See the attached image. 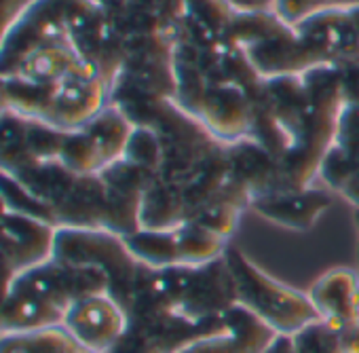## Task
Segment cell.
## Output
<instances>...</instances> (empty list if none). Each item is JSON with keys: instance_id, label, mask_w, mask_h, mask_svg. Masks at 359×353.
I'll use <instances>...</instances> for the list:
<instances>
[{"instance_id": "obj_1", "label": "cell", "mask_w": 359, "mask_h": 353, "mask_svg": "<svg viewBox=\"0 0 359 353\" xmlns=\"http://www.w3.org/2000/svg\"><path fill=\"white\" fill-rule=\"evenodd\" d=\"M100 292H108V277L102 269L51 258L5 286L0 334L64 326L74 302Z\"/></svg>"}, {"instance_id": "obj_2", "label": "cell", "mask_w": 359, "mask_h": 353, "mask_svg": "<svg viewBox=\"0 0 359 353\" xmlns=\"http://www.w3.org/2000/svg\"><path fill=\"white\" fill-rule=\"evenodd\" d=\"M306 106L290 152L281 159V189H306L319 178V167L334 144L338 114L344 106L338 66L323 64L302 74Z\"/></svg>"}, {"instance_id": "obj_3", "label": "cell", "mask_w": 359, "mask_h": 353, "mask_svg": "<svg viewBox=\"0 0 359 353\" xmlns=\"http://www.w3.org/2000/svg\"><path fill=\"white\" fill-rule=\"evenodd\" d=\"M226 36L231 45L245 53L264 81L304 74L327 64L302 41L296 28L285 24L275 11L235 13Z\"/></svg>"}, {"instance_id": "obj_4", "label": "cell", "mask_w": 359, "mask_h": 353, "mask_svg": "<svg viewBox=\"0 0 359 353\" xmlns=\"http://www.w3.org/2000/svg\"><path fill=\"white\" fill-rule=\"evenodd\" d=\"M224 258L235 281L237 305L252 311L279 336H294L321 319L309 294L264 273L241 248L229 246Z\"/></svg>"}, {"instance_id": "obj_5", "label": "cell", "mask_w": 359, "mask_h": 353, "mask_svg": "<svg viewBox=\"0 0 359 353\" xmlns=\"http://www.w3.org/2000/svg\"><path fill=\"white\" fill-rule=\"evenodd\" d=\"M53 258L70 265H89L102 269L108 277V294L121 307H125V302L152 269L129 252L121 235L110 231L60 229Z\"/></svg>"}, {"instance_id": "obj_6", "label": "cell", "mask_w": 359, "mask_h": 353, "mask_svg": "<svg viewBox=\"0 0 359 353\" xmlns=\"http://www.w3.org/2000/svg\"><path fill=\"white\" fill-rule=\"evenodd\" d=\"M110 93L112 87L100 74V70L83 62L76 70L60 81L45 123L62 131L83 129L100 110L110 104Z\"/></svg>"}, {"instance_id": "obj_7", "label": "cell", "mask_w": 359, "mask_h": 353, "mask_svg": "<svg viewBox=\"0 0 359 353\" xmlns=\"http://www.w3.org/2000/svg\"><path fill=\"white\" fill-rule=\"evenodd\" d=\"M60 227L3 208V260L5 286L22 273L49 262L55 256Z\"/></svg>"}, {"instance_id": "obj_8", "label": "cell", "mask_w": 359, "mask_h": 353, "mask_svg": "<svg viewBox=\"0 0 359 353\" xmlns=\"http://www.w3.org/2000/svg\"><path fill=\"white\" fill-rule=\"evenodd\" d=\"M327 64L359 62V7H330L294 26Z\"/></svg>"}, {"instance_id": "obj_9", "label": "cell", "mask_w": 359, "mask_h": 353, "mask_svg": "<svg viewBox=\"0 0 359 353\" xmlns=\"http://www.w3.org/2000/svg\"><path fill=\"white\" fill-rule=\"evenodd\" d=\"M64 328L89 351L108 353L127 332L125 309L108 294H91L74 302L64 319Z\"/></svg>"}, {"instance_id": "obj_10", "label": "cell", "mask_w": 359, "mask_h": 353, "mask_svg": "<svg viewBox=\"0 0 359 353\" xmlns=\"http://www.w3.org/2000/svg\"><path fill=\"white\" fill-rule=\"evenodd\" d=\"M106 199H108V220L106 231L127 237L142 229V201L144 193L154 175L125 156L100 171Z\"/></svg>"}, {"instance_id": "obj_11", "label": "cell", "mask_w": 359, "mask_h": 353, "mask_svg": "<svg viewBox=\"0 0 359 353\" xmlns=\"http://www.w3.org/2000/svg\"><path fill=\"white\" fill-rule=\"evenodd\" d=\"M197 119L222 144L250 138L254 123V100L237 83L208 85Z\"/></svg>"}, {"instance_id": "obj_12", "label": "cell", "mask_w": 359, "mask_h": 353, "mask_svg": "<svg viewBox=\"0 0 359 353\" xmlns=\"http://www.w3.org/2000/svg\"><path fill=\"white\" fill-rule=\"evenodd\" d=\"M334 197L330 189L306 187V189H277L258 195L250 201V208L264 220L304 233L317 225V220L332 208Z\"/></svg>"}, {"instance_id": "obj_13", "label": "cell", "mask_w": 359, "mask_h": 353, "mask_svg": "<svg viewBox=\"0 0 359 353\" xmlns=\"http://www.w3.org/2000/svg\"><path fill=\"white\" fill-rule=\"evenodd\" d=\"M277 338L273 328L245 307L235 305L218 330L199 336L180 353H266Z\"/></svg>"}, {"instance_id": "obj_14", "label": "cell", "mask_w": 359, "mask_h": 353, "mask_svg": "<svg viewBox=\"0 0 359 353\" xmlns=\"http://www.w3.org/2000/svg\"><path fill=\"white\" fill-rule=\"evenodd\" d=\"M321 321L334 332L359 321V271L336 267L323 273L306 292Z\"/></svg>"}, {"instance_id": "obj_15", "label": "cell", "mask_w": 359, "mask_h": 353, "mask_svg": "<svg viewBox=\"0 0 359 353\" xmlns=\"http://www.w3.org/2000/svg\"><path fill=\"white\" fill-rule=\"evenodd\" d=\"M55 220L60 229L106 231L108 199L100 173L76 175L68 193L55 206Z\"/></svg>"}, {"instance_id": "obj_16", "label": "cell", "mask_w": 359, "mask_h": 353, "mask_svg": "<svg viewBox=\"0 0 359 353\" xmlns=\"http://www.w3.org/2000/svg\"><path fill=\"white\" fill-rule=\"evenodd\" d=\"M226 146L233 180L239 182L252 199L281 189V163L262 144L254 138H243Z\"/></svg>"}, {"instance_id": "obj_17", "label": "cell", "mask_w": 359, "mask_h": 353, "mask_svg": "<svg viewBox=\"0 0 359 353\" xmlns=\"http://www.w3.org/2000/svg\"><path fill=\"white\" fill-rule=\"evenodd\" d=\"M231 180L233 175L229 146L218 142L199 159L195 169L187 175V180L180 185L187 206V220L195 216L201 208H205L212 199H216Z\"/></svg>"}, {"instance_id": "obj_18", "label": "cell", "mask_w": 359, "mask_h": 353, "mask_svg": "<svg viewBox=\"0 0 359 353\" xmlns=\"http://www.w3.org/2000/svg\"><path fill=\"white\" fill-rule=\"evenodd\" d=\"M140 220H142V229L148 231H169L187 222V206H184L182 189L154 175L144 193Z\"/></svg>"}, {"instance_id": "obj_19", "label": "cell", "mask_w": 359, "mask_h": 353, "mask_svg": "<svg viewBox=\"0 0 359 353\" xmlns=\"http://www.w3.org/2000/svg\"><path fill=\"white\" fill-rule=\"evenodd\" d=\"M133 129H135L133 121L112 102L83 127V131L93 142V146L104 163V169L125 156V150H127Z\"/></svg>"}, {"instance_id": "obj_20", "label": "cell", "mask_w": 359, "mask_h": 353, "mask_svg": "<svg viewBox=\"0 0 359 353\" xmlns=\"http://www.w3.org/2000/svg\"><path fill=\"white\" fill-rule=\"evenodd\" d=\"M83 64V60L79 58V53L72 49L70 43L64 45H47L41 47L32 53H28L18 66H13L9 72L11 76H20L32 83H45V85H53L60 83L62 79H66L72 70H76Z\"/></svg>"}, {"instance_id": "obj_21", "label": "cell", "mask_w": 359, "mask_h": 353, "mask_svg": "<svg viewBox=\"0 0 359 353\" xmlns=\"http://www.w3.org/2000/svg\"><path fill=\"white\" fill-rule=\"evenodd\" d=\"M60 83L45 85L32 83L20 76L5 74L3 76V110L15 112L26 119H47L51 102L55 98Z\"/></svg>"}, {"instance_id": "obj_22", "label": "cell", "mask_w": 359, "mask_h": 353, "mask_svg": "<svg viewBox=\"0 0 359 353\" xmlns=\"http://www.w3.org/2000/svg\"><path fill=\"white\" fill-rule=\"evenodd\" d=\"M0 353H93L85 349L64 326L39 332L3 334Z\"/></svg>"}, {"instance_id": "obj_23", "label": "cell", "mask_w": 359, "mask_h": 353, "mask_svg": "<svg viewBox=\"0 0 359 353\" xmlns=\"http://www.w3.org/2000/svg\"><path fill=\"white\" fill-rule=\"evenodd\" d=\"M129 252L144 265L152 269H167V267H182L177 252V241L173 229L169 231H148L140 229L127 237H123Z\"/></svg>"}, {"instance_id": "obj_24", "label": "cell", "mask_w": 359, "mask_h": 353, "mask_svg": "<svg viewBox=\"0 0 359 353\" xmlns=\"http://www.w3.org/2000/svg\"><path fill=\"white\" fill-rule=\"evenodd\" d=\"M266 353H342V349L336 332L319 319L294 336H279Z\"/></svg>"}, {"instance_id": "obj_25", "label": "cell", "mask_w": 359, "mask_h": 353, "mask_svg": "<svg viewBox=\"0 0 359 353\" xmlns=\"http://www.w3.org/2000/svg\"><path fill=\"white\" fill-rule=\"evenodd\" d=\"M60 163L70 169L76 175H89V173H100L104 169V163L89 140V135L83 129L68 131L62 152H60Z\"/></svg>"}, {"instance_id": "obj_26", "label": "cell", "mask_w": 359, "mask_h": 353, "mask_svg": "<svg viewBox=\"0 0 359 353\" xmlns=\"http://www.w3.org/2000/svg\"><path fill=\"white\" fill-rule=\"evenodd\" d=\"M125 159L150 171L152 175H158L163 163V146L156 129L148 125H135L125 150Z\"/></svg>"}, {"instance_id": "obj_27", "label": "cell", "mask_w": 359, "mask_h": 353, "mask_svg": "<svg viewBox=\"0 0 359 353\" xmlns=\"http://www.w3.org/2000/svg\"><path fill=\"white\" fill-rule=\"evenodd\" d=\"M3 208L7 210H13V212H20V214H26V216H34V218H41V220H47L51 225L57 227V220H55V214L53 210L43 204L41 199H36L13 173L9 171H3Z\"/></svg>"}, {"instance_id": "obj_28", "label": "cell", "mask_w": 359, "mask_h": 353, "mask_svg": "<svg viewBox=\"0 0 359 353\" xmlns=\"http://www.w3.org/2000/svg\"><path fill=\"white\" fill-rule=\"evenodd\" d=\"M332 146L342 152L355 167H359V104L342 106Z\"/></svg>"}, {"instance_id": "obj_29", "label": "cell", "mask_w": 359, "mask_h": 353, "mask_svg": "<svg viewBox=\"0 0 359 353\" xmlns=\"http://www.w3.org/2000/svg\"><path fill=\"white\" fill-rule=\"evenodd\" d=\"M285 24L296 26L302 20L311 18L313 13L321 11L319 0H277L273 9Z\"/></svg>"}, {"instance_id": "obj_30", "label": "cell", "mask_w": 359, "mask_h": 353, "mask_svg": "<svg viewBox=\"0 0 359 353\" xmlns=\"http://www.w3.org/2000/svg\"><path fill=\"white\" fill-rule=\"evenodd\" d=\"M338 74L344 104H359V62L338 64Z\"/></svg>"}, {"instance_id": "obj_31", "label": "cell", "mask_w": 359, "mask_h": 353, "mask_svg": "<svg viewBox=\"0 0 359 353\" xmlns=\"http://www.w3.org/2000/svg\"><path fill=\"white\" fill-rule=\"evenodd\" d=\"M41 0H5L3 3V34H7Z\"/></svg>"}, {"instance_id": "obj_32", "label": "cell", "mask_w": 359, "mask_h": 353, "mask_svg": "<svg viewBox=\"0 0 359 353\" xmlns=\"http://www.w3.org/2000/svg\"><path fill=\"white\" fill-rule=\"evenodd\" d=\"M108 353H156V351L137 332H133V330L127 328L125 336Z\"/></svg>"}, {"instance_id": "obj_33", "label": "cell", "mask_w": 359, "mask_h": 353, "mask_svg": "<svg viewBox=\"0 0 359 353\" xmlns=\"http://www.w3.org/2000/svg\"><path fill=\"white\" fill-rule=\"evenodd\" d=\"M342 353H359V321L336 332Z\"/></svg>"}, {"instance_id": "obj_34", "label": "cell", "mask_w": 359, "mask_h": 353, "mask_svg": "<svg viewBox=\"0 0 359 353\" xmlns=\"http://www.w3.org/2000/svg\"><path fill=\"white\" fill-rule=\"evenodd\" d=\"M235 13H254V11H273L277 0H226Z\"/></svg>"}, {"instance_id": "obj_35", "label": "cell", "mask_w": 359, "mask_h": 353, "mask_svg": "<svg viewBox=\"0 0 359 353\" xmlns=\"http://www.w3.org/2000/svg\"><path fill=\"white\" fill-rule=\"evenodd\" d=\"M338 195H340L346 204H351L355 210H359V167L355 169V173L346 180V185L338 191Z\"/></svg>"}, {"instance_id": "obj_36", "label": "cell", "mask_w": 359, "mask_h": 353, "mask_svg": "<svg viewBox=\"0 0 359 353\" xmlns=\"http://www.w3.org/2000/svg\"><path fill=\"white\" fill-rule=\"evenodd\" d=\"M321 9H330V7H359V0H319Z\"/></svg>"}]
</instances>
